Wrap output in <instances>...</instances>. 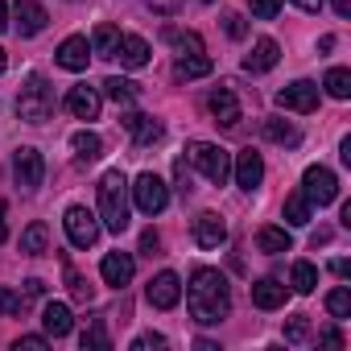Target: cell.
<instances>
[{
	"mask_svg": "<svg viewBox=\"0 0 351 351\" xmlns=\"http://www.w3.org/2000/svg\"><path fill=\"white\" fill-rule=\"evenodd\" d=\"M186 310L199 326H219L232 310V289H228V277L219 269H195L191 273V285H186Z\"/></svg>",
	"mask_w": 351,
	"mask_h": 351,
	"instance_id": "1",
	"label": "cell"
},
{
	"mask_svg": "<svg viewBox=\"0 0 351 351\" xmlns=\"http://www.w3.org/2000/svg\"><path fill=\"white\" fill-rule=\"evenodd\" d=\"M99 228L120 236L128 228V178L120 169H108L99 178Z\"/></svg>",
	"mask_w": 351,
	"mask_h": 351,
	"instance_id": "2",
	"label": "cell"
},
{
	"mask_svg": "<svg viewBox=\"0 0 351 351\" xmlns=\"http://www.w3.org/2000/svg\"><path fill=\"white\" fill-rule=\"evenodd\" d=\"M17 116L25 124H46L54 116V87L46 83V75H29L25 87L17 91Z\"/></svg>",
	"mask_w": 351,
	"mask_h": 351,
	"instance_id": "3",
	"label": "cell"
},
{
	"mask_svg": "<svg viewBox=\"0 0 351 351\" xmlns=\"http://www.w3.org/2000/svg\"><path fill=\"white\" fill-rule=\"evenodd\" d=\"M186 161L195 169H203V178L215 182V186H223L232 178V153L219 149V145H211V141H191L186 145Z\"/></svg>",
	"mask_w": 351,
	"mask_h": 351,
	"instance_id": "4",
	"label": "cell"
},
{
	"mask_svg": "<svg viewBox=\"0 0 351 351\" xmlns=\"http://www.w3.org/2000/svg\"><path fill=\"white\" fill-rule=\"evenodd\" d=\"M128 195H132V203H136V211L141 215H161L165 207H169V186L157 178L153 169H145L141 178L128 186Z\"/></svg>",
	"mask_w": 351,
	"mask_h": 351,
	"instance_id": "5",
	"label": "cell"
},
{
	"mask_svg": "<svg viewBox=\"0 0 351 351\" xmlns=\"http://www.w3.org/2000/svg\"><path fill=\"white\" fill-rule=\"evenodd\" d=\"M302 195L310 199V207H326L339 199V178L326 169V165H310L302 173Z\"/></svg>",
	"mask_w": 351,
	"mask_h": 351,
	"instance_id": "6",
	"label": "cell"
},
{
	"mask_svg": "<svg viewBox=\"0 0 351 351\" xmlns=\"http://www.w3.org/2000/svg\"><path fill=\"white\" fill-rule=\"evenodd\" d=\"M62 228H66V240H71L75 248H91V244L99 240V219H95L87 207H66Z\"/></svg>",
	"mask_w": 351,
	"mask_h": 351,
	"instance_id": "7",
	"label": "cell"
},
{
	"mask_svg": "<svg viewBox=\"0 0 351 351\" xmlns=\"http://www.w3.org/2000/svg\"><path fill=\"white\" fill-rule=\"evenodd\" d=\"M13 178H17V186L21 191H38L42 186V178H46V157L38 153V149H17L13 153Z\"/></svg>",
	"mask_w": 351,
	"mask_h": 351,
	"instance_id": "8",
	"label": "cell"
},
{
	"mask_svg": "<svg viewBox=\"0 0 351 351\" xmlns=\"http://www.w3.org/2000/svg\"><path fill=\"white\" fill-rule=\"evenodd\" d=\"M145 302L153 306V310H173L182 302V281H178V273H157L153 281H149V289H145Z\"/></svg>",
	"mask_w": 351,
	"mask_h": 351,
	"instance_id": "9",
	"label": "cell"
},
{
	"mask_svg": "<svg viewBox=\"0 0 351 351\" xmlns=\"http://www.w3.org/2000/svg\"><path fill=\"white\" fill-rule=\"evenodd\" d=\"M277 108H285V112H314L318 108V83H310V79H298V83H289V87H281L277 91Z\"/></svg>",
	"mask_w": 351,
	"mask_h": 351,
	"instance_id": "10",
	"label": "cell"
},
{
	"mask_svg": "<svg viewBox=\"0 0 351 351\" xmlns=\"http://www.w3.org/2000/svg\"><path fill=\"white\" fill-rule=\"evenodd\" d=\"M46 25H50V17H46V9L38 5V0H17V5H13V29H17V38H38Z\"/></svg>",
	"mask_w": 351,
	"mask_h": 351,
	"instance_id": "11",
	"label": "cell"
},
{
	"mask_svg": "<svg viewBox=\"0 0 351 351\" xmlns=\"http://www.w3.org/2000/svg\"><path fill=\"white\" fill-rule=\"evenodd\" d=\"M232 173H236V186L252 195V191L265 182V161H261V153H256V149H244V153H236V161H232Z\"/></svg>",
	"mask_w": 351,
	"mask_h": 351,
	"instance_id": "12",
	"label": "cell"
},
{
	"mask_svg": "<svg viewBox=\"0 0 351 351\" xmlns=\"http://www.w3.org/2000/svg\"><path fill=\"white\" fill-rule=\"evenodd\" d=\"M132 273H136V261H132V252H108L104 261H99V277H104V285H112V289H124L128 281H132Z\"/></svg>",
	"mask_w": 351,
	"mask_h": 351,
	"instance_id": "13",
	"label": "cell"
},
{
	"mask_svg": "<svg viewBox=\"0 0 351 351\" xmlns=\"http://www.w3.org/2000/svg\"><path fill=\"white\" fill-rule=\"evenodd\" d=\"M207 108H211V116H215V124H219V128H236V124L244 120L240 99H236V91H232V87H215V91H211V99H207Z\"/></svg>",
	"mask_w": 351,
	"mask_h": 351,
	"instance_id": "14",
	"label": "cell"
},
{
	"mask_svg": "<svg viewBox=\"0 0 351 351\" xmlns=\"http://www.w3.org/2000/svg\"><path fill=\"white\" fill-rule=\"evenodd\" d=\"M99 91L95 87H87V83H75L71 91H66V112L75 116V120H95L99 116Z\"/></svg>",
	"mask_w": 351,
	"mask_h": 351,
	"instance_id": "15",
	"label": "cell"
},
{
	"mask_svg": "<svg viewBox=\"0 0 351 351\" xmlns=\"http://www.w3.org/2000/svg\"><path fill=\"white\" fill-rule=\"evenodd\" d=\"M54 58H58L62 71H75V75H79V71H87V62H91V42H87L83 34H75V38H66V42L58 46Z\"/></svg>",
	"mask_w": 351,
	"mask_h": 351,
	"instance_id": "16",
	"label": "cell"
},
{
	"mask_svg": "<svg viewBox=\"0 0 351 351\" xmlns=\"http://www.w3.org/2000/svg\"><path fill=\"white\" fill-rule=\"evenodd\" d=\"M191 236H195V244H199V248H219V244L228 240V223H223L215 211H203V215L195 219Z\"/></svg>",
	"mask_w": 351,
	"mask_h": 351,
	"instance_id": "17",
	"label": "cell"
},
{
	"mask_svg": "<svg viewBox=\"0 0 351 351\" xmlns=\"http://www.w3.org/2000/svg\"><path fill=\"white\" fill-rule=\"evenodd\" d=\"M128 132H132V141H136V149H145V145H153V141H161V120H153V116H145V112H124V120H120Z\"/></svg>",
	"mask_w": 351,
	"mask_h": 351,
	"instance_id": "18",
	"label": "cell"
},
{
	"mask_svg": "<svg viewBox=\"0 0 351 351\" xmlns=\"http://www.w3.org/2000/svg\"><path fill=\"white\" fill-rule=\"evenodd\" d=\"M285 298H289V285H281L277 277L252 281V306H256V310H281Z\"/></svg>",
	"mask_w": 351,
	"mask_h": 351,
	"instance_id": "19",
	"label": "cell"
},
{
	"mask_svg": "<svg viewBox=\"0 0 351 351\" xmlns=\"http://www.w3.org/2000/svg\"><path fill=\"white\" fill-rule=\"evenodd\" d=\"M281 62V46L273 42V38H261L256 46H252V54H244V71L248 75H265V71H273Z\"/></svg>",
	"mask_w": 351,
	"mask_h": 351,
	"instance_id": "20",
	"label": "cell"
},
{
	"mask_svg": "<svg viewBox=\"0 0 351 351\" xmlns=\"http://www.w3.org/2000/svg\"><path fill=\"white\" fill-rule=\"evenodd\" d=\"M149 42L145 38H136V34H120V46H116V58L124 62V66H132V71H141V66H149Z\"/></svg>",
	"mask_w": 351,
	"mask_h": 351,
	"instance_id": "21",
	"label": "cell"
},
{
	"mask_svg": "<svg viewBox=\"0 0 351 351\" xmlns=\"http://www.w3.org/2000/svg\"><path fill=\"white\" fill-rule=\"evenodd\" d=\"M42 326H46V335H50V339L71 335V326H75L71 306H66V302H46V310H42Z\"/></svg>",
	"mask_w": 351,
	"mask_h": 351,
	"instance_id": "22",
	"label": "cell"
},
{
	"mask_svg": "<svg viewBox=\"0 0 351 351\" xmlns=\"http://www.w3.org/2000/svg\"><path fill=\"white\" fill-rule=\"evenodd\" d=\"M21 252H25V256H42V252H50V228H46L42 219H34V223L21 232Z\"/></svg>",
	"mask_w": 351,
	"mask_h": 351,
	"instance_id": "23",
	"label": "cell"
},
{
	"mask_svg": "<svg viewBox=\"0 0 351 351\" xmlns=\"http://www.w3.org/2000/svg\"><path fill=\"white\" fill-rule=\"evenodd\" d=\"M256 248H261L265 256H281V252L293 248V240H289L285 228H261V232H256Z\"/></svg>",
	"mask_w": 351,
	"mask_h": 351,
	"instance_id": "24",
	"label": "cell"
},
{
	"mask_svg": "<svg viewBox=\"0 0 351 351\" xmlns=\"http://www.w3.org/2000/svg\"><path fill=\"white\" fill-rule=\"evenodd\" d=\"M215 71V62L207 58V54H182L178 62H173V75H178V79H203V75H211Z\"/></svg>",
	"mask_w": 351,
	"mask_h": 351,
	"instance_id": "25",
	"label": "cell"
},
{
	"mask_svg": "<svg viewBox=\"0 0 351 351\" xmlns=\"http://www.w3.org/2000/svg\"><path fill=\"white\" fill-rule=\"evenodd\" d=\"M99 87H104V95H108L112 104H120V108H128V104H132V99L141 95V87H136L132 79H116V75H108V79H104Z\"/></svg>",
	"mask_w": 351,
	"mask_h": 351,
	"instance_id": "26",
	"label": "cell"
},
{
	"mask_svg": "<svg viewBox=\"0 0 351 351\" xmlns=\"http://www.w3.org/2000/svg\"><path fill=\"white\" fill-rule=\"evenodd\" d=\"M261 128H265V136H269V141H277V145H289V149H293V145H302V132H298V124H289V120L269 116Z\"/></svg>",
	"mask_w": 351,
	"mask_h": 351,
	"instance_id": "27",
	"label": "cell"
},
{
	"mask_svg": "<svg viewBox=\"0 0 351 351\" xmlns=\"http://www.w3.org/2000/svg\"><path fill=\"white\" fill-rule=\"evenodd\" d=\"M289 289H293V293H314V289H318V269H314L310 261H293V269H289Z\"/></svg>",
	"mask_w": 351,
	"mask_h": 351,
	"instance_id": "28",
	"label": "cell"
},
{
	"mask_svg": "<svg viewBox=\"0 0 351 351\" xmlns=\"http://www.w3.org/2000/svg\"><path fill=\"white\" fill-rule=\"evenodd\" d=\"M161 38H165L173 50H178V54H207V50H203V38H199L195 29H173V25H169Z\"/></svg>",
	"mask_w": 351,
	"mask_h": 351,
	"instance_id": "29",
	"label": "cell"
},
{
	"mask_svg": "<svg viewBox=\"0 0 351 351\" xmlns=\"http://www.w3.org/2000/svg\"><path fill=\"white\" fill-rule=\"evenodd\" d=\"M322 87H326V95H330V99H351V71L330 66V71H326V79H322Z\"/></svg>",
	"mask_w": 351,
	"mask_h": 351,
	"instance_id": "30",
	"label": "cell"
},
{
	"mask_svg": "<svg viewBox=\"0 0 351 351\" xmlns=\"http://www.w3.org/2000/svg\"><path fill=\"white\" fill-rule=\"evenodd\" d=\"M71 149L79 153V161H95V157L104 153V141H99L95 132H87V128H79V132L71 136Z\"/></svg>",
	"mask_w": 351,
	"mask_h": 351,
	"instance_id": "31",
	"label": "cell"
},
{
	"mask_svg": "<svg viewBox=\"0 0 351 351\" xmlns=\"http://www.w3.org/2000/svg\"><path fill=\"white\" fill-rule=\"evenodd\" d=\"M310 215H314V207H310V199H306L302 191H293V195L285 199V219H289L293 228H306V223H310Z\"/></svg>",
	"mask_w": 351,
	"mask_h": 351,
	"instance_id": "32",
	"label": "cell"
},
{
	"mask_svg": "<svg viewBox=\"0 0 351 351\" xmlns=\"http://www.w3.org/2000/svg\"><path fill=\"white\" fill-rule=\"evenodd\" d=\"M116 46H120V29H116V25H99V29H95V42H91V54L116 58Z\"/></svg>",
	"mask_w": 351,
	"mask_h": 351,
	"instance_id": "33",
	"label": "cell"
},
{
	"mask_svg": "<svg viewBox=\"0 0 351 351\" xmlns=\"http://www.w3.org/2000/svg\"><path fill=\"white\" fill-rule=\"evenodd\" d=\"M62 277H66V289H71V298H75V302H91V298H95V289L83 281V273H79L71 261H62Z\"/></svg>",
	"mask_w": 351,
	"mask_h": 351,
	"instance_id": "34",
	"label": "cell"
},
{
	"mask_svg": "<svg viewBox=\"0 0 351 351\" xmlns=\"http://www.w3.org/2000/svg\"><path fill=\"white\" fill-rule=\"evenodd\" d=\"M108 347H112V339L104 330V318H91L83 330V351H108Z\"/></svg>",
	"mask_w": 351,
	"mask_h": 351,
	"instance_id": "35",
	"label": "cell"
},
{
	"mask_svg": "<svg viewBox=\"0 0 351 351\" xmlns=\"http://www.w3.org/2000/svg\"><path fill=\"white\" fill-rule=\"evenodd\" d=\"M326 310H330V318H351V289L347 285H339V289H330L326 293Z\"/></svg>",
	"mask_w": 351,
	"mask_h": 351,
	"instance_id": "36",
	"label": "cell"
},
{
	"mask_svg": "<svg viewBox=\"0 0 351 351\" xmlns=\"http://www.w3.org/2000/svg\"><path fill=\"white\" fill-rule=\"evenodd\" d=\"M310 339H314V330H310V318H306V314H293V318L285 322V343L302 347V343H310Z\"/></svg>",
	"mask_w": 351,
	"mask_h": 351,
	"instance_id": "37",
	"label": "cell"
},
{
	"mask_svg": "<svg viewBox=\"0 0 351 351\" xmlns=\"http://www.w3.org/2000/svg\"><path fill=\"white\" fill-rule=\"evenodd\" d=\"M248 9H252V17H261V21H273V17L281 13V0H248Z\"/></svg>",
	"mask_w": 351,
	"mask_h": 351,
	"instance_id": "38",
	"label": "cell"
},
{
	"mask_svg": "<svg viewBox=\"0 0 351 351\" xmlns=\"http://www.w3.org/2000/svg\"><path fill=\"white\" fill-rule=\"evenodd\" d=\"M21 310H25V298L0 285V314H21Z\"/></svg>",
	"mask_w": 351,
	"mask_h": 351,
	"instance_id": "39",
	"label": "cell"
},
{
	"mask_svg": "<svg viewBox=\"0 0 351 351\" xmlns=\"http://www.w3.org/2000/svg\"><path fill=\"white\" fill-rule=\"evenodd\" d=\"M145 5H149V13H157V17H173V13L182 9V0H145Z\"/></svg>",
	"mask_w": 351,
	"mask_h": 351,
	"instance_id": "40",
	"label": "cell"
},
{
	"mask_svg": "<svg viewBox=\"0 0 351 351\" xmlns=\"http://www.w3.org/2000/svg\"><path fill=\"white\" fill-rule=\"evenodd\" d=\"M13 347H17V351H46V347H50V339H46V335H21Z\"/></svg>",
	"mask_w": 351,
	"mask_h": 351,
	"instance_id": "41",
	"label": "cell"
},
{
	"mask_svg": "<svg viewBox=\"0 0 351 351\" xmlns=\"http://www.w3.org/2000/svg\"><path fill=\"white\" fill-rule=\"evenodd\" d=\"M223 29H228V38H236V42L248 34V25H244V17H240V13H228V17H223Z\"/></svg>",
	"mask_w": 351,
	"mask_h": 351,
	"instance_id": "42",
	"label": "cell"
},
{
	"mask_svg": "<svg viewBox=\"0 0 351 351\" xmlns=\"http://www.w3.org/2000/svg\"><path fill=\"white\" fill-rule=\"evenodd\" d=\"M149 347H157V351H161V347H165V335H153V330H149V335L132 339V351H149Z\"/></svg>",
	"mask_w": 351,
	"mask_h": 351,
	"instance_id": "43",
	"label": "cell"
},
{
	"mask_svg": "<svg viewBox=\"0 0 351 351\" xmlns=\"http://www.w3.org/2000/svg\"><path fill=\"white\" fill-rule=\"evenodd\" d=\"M157 248H161V236H157L153 228H145V232H141V252H145V256H153Z\"/></svg>",
	"mask_w": 351,
	"mask_h": 351,
	"instance_id": "44",
	"label": "cell"
},
{
	"mask_svg": "<svg viewBox=\"0 0 351 351\" xmlns=\"http://www.w3.org/2000/svg\"><path fill=\"white\" fill-rule=\"evenodd\" d=\"M173 173H178V195H191V169H186V161L173 165Z\"/></svg>",
	"mask_w": 351,
	"mask_h": 351,
	"instance_id": "45",
	"label": "cell"
},
{
	"mask_svg": "<svg viewBox=\"0 0 351 351\" xmlns=\"http://www.w3.org/2000/svg\"><path fill=\"white\" fill-rule=\"evenodd\" d=\"M25 293H29V298H42V293H46V281H42V277H29V281H25Z\"/></svg>",
	"mask_w": 351,
	"mask_h": 351,
	"instance_id": "46",
	"label": "cell"
},
{
	"mask_svg": "<svg viewBox=\"0 0 351 351\" xmlns=\"http://www.w3.org/2000/svg\"><path fill=\"white\" fill-rule=\"evenodd\" d=\"M318 343H330V347H343V335H339V330H322V335H318Z\"/></svg>",
	"mask_w": 351,
	"mask_h": 351,
	"instance_id": "47",
	"label": "cell"
},
{
	"mask_svg": "<svg viewBox=\"0 0 351 351\" xmlns=\"http://www.w3.org/2000/svg\"><path fill=\"white\" fill-rule=\"evenodd\" d=\"M293 5H298L302 13H318V9H322V0H293Z\"/></svg>",
	"mask_w": 351,
	"mask_h": 351,
	"instance_id": "48",
	"label": "cell"
},
{
	"mask_svg": "<svg viewBox=\"0 0 351 351\" xmlns=\"http://www.w3.org/2000/svg\"><path fill=\"white\" fill-rule=\"evenodd\" d=\"M330 273H335V277H347V273H351V265L339 256V261H330Z\"/></svg>",
	"mask_w": 351,
	"mask_h": 351,
	"instance_id": "49",
	"label": "cell"
},
{
	"mask_svg": "<svg viewBox=\"0 0 351 351\" xmlns=\"http://www.w3.org/2000/svg\"><path fill=\"white\" fill-rule=\"evenodd\" d=\"M339 157H343V165H351V136H343V145H339Z\"/></svg>",
	"mask_w": 351,
	"mask_h": 351,
	"instance_id": "50",
	"label": "cell"
},
{
	"mask_svg": "<svg viewBox=\"0 0 351 351\" xmlns=\"http://www.w3.org/2000/svg\"><path fill=\"white\" fill-rule=\"evenodd\" d=\"M330 5H335L339 17H351V0H330Z\"/></svg>",
	"mask_w": 351,
	"mask_h": 351,
	"instance_id": "51",
	"label": "cell"
},
{
	"mask_svg": "<svg viewBox=\"0 0 351 351\" xmlns=\"http://www.w3.org/2000/svg\"><path fill=\"white\" fill-rule=\"evenodd\" d=\"M9 240V228H5V199H0V244Z\"/></svg>",
	"mask_w": 351,
	"mask_h": 351,
	"instance_id": "52",
	"label": "cell"
},
{
	"mask_svg": "<svg viewBox=\"0 0 351 351\" xmlns=\"http://www.w3.org/2000/svg\"><path fill=\"white\" fill-rule=\"evenodd\" d=\"M9 25V9H5V0H0V29Z\"/></svg>",
	"mask_w": 351,
	"mask_h": 351,
	"instance_id": "53",
	"label": "cell"
},
{
	"mask_svg": "<svg viewBox=\"0 0 351 351\" xmlns=\"http://www.w3.org/2000/svg\"><path fill=\"white\" fill-rule=\"evenodd\" d=\"M5 66H9V58H5V50H0V75H5Z\"/></svg>",
	"mask_w": 351,
	"mask_h": 351,
	"instance_id": "54",
	"label": "cell"
},
{
	"mask_svg": "<svg viewBox=\"0 0 351 351\" xmlns=\"http://www.w3.org/2000/svg\"><path fill=\"white\" fill-rule=\"evenodd\" d=\"M207 5H211V0H207Z\"/></svg>",
	"mask_w": 351,
	"mask_h": 351,
	"instance_id": "55",
	"label": "cell"
}]
</instances>
